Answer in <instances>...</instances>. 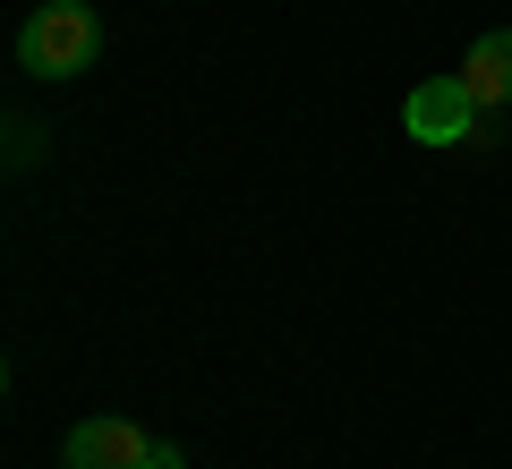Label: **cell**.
<instances>
[{
  "instance_id": "5",
  "label": "cell",
  "mask_w": 512,
  "mask_h": 469,
  "mask_svg": "<svg viewBox=\"0 0 512 469\" xmlns=\"http://www.w3.org/2000/svg\"><path fill=\"white\" fill-rule=\"evenodd\" d=\"M137 469H188V452H180V444H163V435H154V452H146V461H137Z\"/></svg>"
},
{
  "instance_id": "4",
  "label": "cell",
  "mask_w": 512,
  "mask_h": 469,
  "mask_svg": "<svg viewBox=\"0 0 512 469\" xmlns=\"http://www.w3.org/2000/svg\"><path fill=\"white\" fill-rule=\"evenodd\" d=\"M461 86H470V103H478V111L512 103V26H495V35H478V43H470V60H461Z\"/></svg>"
},
{
  "instance_id": "1",
  "label": "cell",
  "mask_w": 512,
  "mask_h": 469,
  "mask_svg": "<svg viewBox=\"0 0 512 469\" xmlns=\"http://www.w3.org/2000/svg\"><path fill=\"white\" fill-rule=\"evenodd\" d=\"M94 43H103V26H94L86 0H43L18 26V69L26 77H77V69H94Z\"/></svg>"
},
{
  "instance_id": "2",
  "label": "cell",
  "mask_w": 512,
  "mask_h": 469,
  "mask_svg": "<svg viewBox=\"0 0 512 469\" xmlns=\"http://www.w3.org/2000/svg\"><path fill=\"white\" fill-rule=\"evenodd\" d=\"M470 128H478V103H470V86H461V77H427V86H410L402 137H419V145H461Z\"/></svg>"
},
{
  "instance_id": "3",
  "label": "cell",
  "mask_w": 512,
  "mask_h": 469,
  "mask_svg": "<svg viewBox=\"0 0 512 469\" xmlns=\"http://www.w3.org/2000/svg\"><path fill=\"white\" fill-rule=\"evenodd\" d=\"M154 452V435L137 427V418H86V427H69V444H60V469H137Z\"/></svg>"
}]
</instances>
